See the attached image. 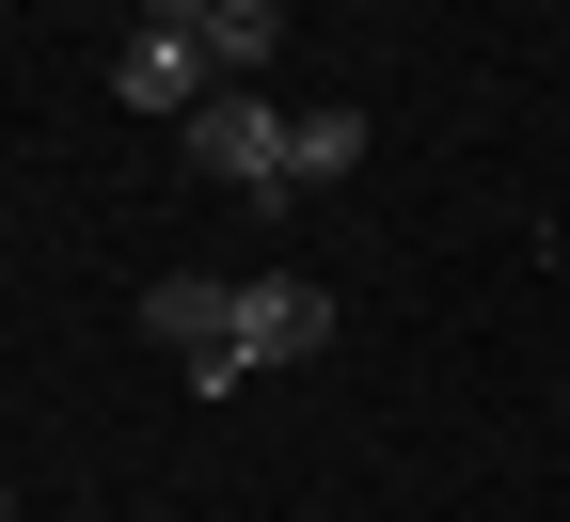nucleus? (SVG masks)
Returning <instances> with one entry per match:
<instances>
[{"instance_id":"nucleus-1","label":"nucleus","mask_w":570,"mask_h":522,"mask_svg":"<svg viewBox=\"0 0 570 522\" xmlns=\"http://www.w3.org/2000/svg\"><path fill=\"white\" fill-rule=\"evenodd\" d=\"M142 333H159L175 364H190V396H223V381H254V364H238V285H142Z\"/></svg>"},{"instance_id":"nucleus-2","label":"nucleus","mask_w":570,"mask_h":522,"mask_svg":"<svg viewBox=\"0 0 570 522\" xmlns=\"http://www.w3.org/2000/svg\"><path fill=\"white\" fill-rule=\"evenodd\" d=\"M317 348H333V285L254 269V285H238V364H317Z\"/></svg>"},{"instance_id":"nucleus-3","label":"nucleus","mask_w":570,"mask_h":522,"mask_svg":"<svg viewBox=\"0 0 570 522\" xmlns=\"http://www.w3.org/2000/svg\"><path fill=\"white\" fill-rule=\"evenodd\" d=\"M190 159L223 175V190H269V175H285V111H269L254 80H223V96L190 111Z\"/></svg>"},{"instance_id":"nucleus-4","label":"nucleus","mask_w":570,"mask_h":522,"mask_svg":"<svg viewBox=\"0 0 570 522\" xmlns=\"http://www.w3.org/2000/svg\"><path fill=\"white\" fill-rule=\"evenodd\" d=\"M111 96H127V111H175V127H190V111L223 96V80H206V48H190V32H127V63H111Z\"/></svg>"},{"instance_id":"nucleus-5","label":"nucleus","mask_w":570,"mask_h":522,"mask_svg":"<svg viewBox=\"0 0 570 522\" xmlns=\"http://www.w3.org/2000/svg\"><path fill=\"white\" fill-rule=\"evenodd\" d=\"M348 159H365V111H348V96L333 111H285V190H333Z\"/></svg>"},{"instance_id":"nucleus-6","label":"nucleus","mask_w":570,"mask_h":522,"mask_svg":"<svg viewBox=\"0 0 570 522\" xmlns=\"http://www.w3.org/2000/svg\"><path fill=\"white\" fill-rule=\"evenodd\" d=\"M190 48H206V80H254V63L285 48V17H269V0H206V32H190Z\"/></svg>"},{"instance_id":"nucleus-7","label":"nucleus","mask_w":570,"mask_h":522,"mask_svg":"<svg viewBox=\"0 0 570 522\" xmlns=\"http://www.w3.org/2000/svg\"><path fill=\"white\" fill-rule=\"evenodd\" d=\"M142 32H206V0H142Z\"/></svg>"}]
</instances>
